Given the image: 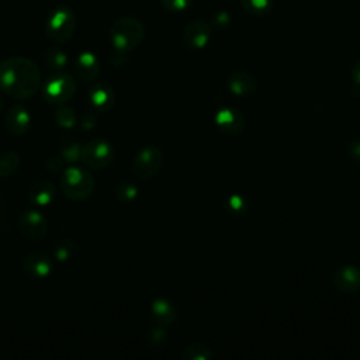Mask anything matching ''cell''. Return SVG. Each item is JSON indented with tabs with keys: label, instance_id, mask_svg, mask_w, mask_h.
Wrapping results in <instances>:
<instances>
[{
	"label": "cell",
	"instance_id": "cell-1",
	"mask_svg": "<svg viewBox=\"0 0 360 360\" xmlns=\"http://www.w3.org/2000/svg\"><path fill=\"white\" fill-rule=\"evenodd\" d=\"M41 87L38 65L25 56H10L0 62V89L15 100H28Z\"/></svg>",
	"mask_w": 360,
	"mask_h": 360
},
{
	"label": "cell",
	"instance_id": "cell-12",
	"mask_svg": "<svg viewBox=\"0 0 360 360\" xmlns=\"http://www.w3.org/2000/svg\"><path fill=\"white\" fill-rule=\"evenodd\" d=\"M31 121L32 118L30 111L21 104L13 105L4 115L6 129L14 136L24 135L30 129Z\"/></svg>",
	"mask_w": 360,
	"mask_h": 360
},
{
	"label": "cell",
	"instance_id": "cell-28",
	"mask_svg": "<svg viewBox=\"0 0 360 360\" xmlns=\"http://www.w3.org/2000/svg\"><path fill=\"white\" fill-rule=\"evenodd\" d=\"M65 159L59 155V156H49L45 160V167L49 173L56 174V173H62L65 170Z\"/></svg>",
	"mask_w": 360,
	"mask_h": 360
},
{
	"label": "cell",
	"instance_id": "cell-19",
	"mask_svg": "<svg viewBox=\"0 0 360 360\" xmlns=\"http://www.w3.org/2000/svg\"><path fill=\"white\" fill-rule=\"evenodd\" d=\"M59 155L68 163H76L82 156V145L70 136H62L59 141Z\"/></svg>",
	"mask_w": 360,
	"mask_h": 360
},
{
	"label": "cell",
	"instance_id": "cell-22",
	"mask_svg": "<svg viewBox=\"0 0 360 360\" xmlns=\"http://www.w3.org/2000/svg\"><path fill=\"white\" fill-rule=\"evenodd\" d=\"M242 8L255 17L267 15L274 6V0H239Z\"/></svg>",
	"mask_w": 360,
	"mask_h": 360
},
{
	"label": "cell",
	"instance_id": "cell-24",
	"mask_svg": "<svg viewBox=\"0 0 360 360\" xmlns=\"http://www.w3.org/2000/svg\"><path fill=\"white\" fill-rule=\"evenodd\" d=\"M136 194H138V188L136 186L129 181V180H122L120 181L115 188H114V198L118 201V202H122V204H127V202H131L136 198Z\"/></svg>",
	"mask_w": 360,
	"mask_h": 360
},
{
	"label": "cell",
	"instance_id": "cell-6",
	"mask_svg": "<svg viewBox=\"0 0 360 360\" xmlns=\"http://www.w3.org/2000/svg\"><path fill=\"white\" fill-rule=\"evenodd\" d=\"M163 166V153L155 145L143 146L134 158L132 172L139 180L153 179Z\"/></svg>",
	"mask_w": 360,
	"mask_h": 360
},
{
	"label": "cell",
	"instance_id": "cell-31",
	"mask_svg": "<svg viewBox=\"0 0 360 360\" xmlns=\"http://www.w3.org/2000/svg\"><path fill=\"white\" fill-rule=\"evenodd\" d=\"M349 153L350 156L354 159V160H359L360 162V138L353 141L349 146Z\"/></svg>",
	"mask_w": 360,
	"mask_h": 360
},
{
	"label": "cell",
	"instance_id": "cell-11",
	"mask_svg": "<svg viewBox=\"0 0 360 360\" xmlns=\"http://www.w3.org/2000/svg\"><path fill=\"white\" fill-rule=\"evenodd\" d=\"M211 38V27L204 20H193L183 31V41L191 49H202Z\"/></svg>",
	"mask_w": 360,
	"mask_h": 360
},
{
	"label": "cell",
	"instance_id": "cell-21",
	"mask_svg": "<svg viewBox=\"0 0 360 360\" xmlns=\"http://www.w3.org/2000/svg\"><path fill=\"white\" fill-rule=\"evenodd\" d=\"M21 163V158L15 150H6L0 153V177L6 179L13 176Z\"/></svg>",
	"mask_w": 360,
	"mask_h": 360
},
{
	"label": "cell",
	"instance_id": "cell-34",
	"mask_svg": "<svg viewBox=\"0 0 360 360\" xmlns=\"http://www.w3.org/2000/svg\"><path fill=\"white\" fill-rule=\"evenodd\" d=\"M0 110H1V98H0Z\"/></svg>",
	"mask_w": 360,
	"mask_h": 360
},
{
	"label": "cell",
	"instance_id": "cell-29",
	"mask_svg": "<svg viewBox=\"0 0 360 360\" xmlns=\"http://www.w3.org/2000/svg\"><path fill=\"white\" fill-rule=\"evenodd\" d=\"M97 124V115L94 111H86L80 115L79 125L83 131H91Z\"/></svg>",
	"mask_w": 360,
	"mask_h": 360
},
{
	"label": "cell",
	"instance_id": "cell-20",
	"mask_svg": "<svg viewBox=\"0 0 360 360\" xmlns=\"http://www.w3.org/2000/svg\"><path fill=\"white\" fill-rule=\"evenodd\" d=\"M69 56L65 52V49H62L60 46H52L46 51L45 56H44V62L48 68V70L51 72H62L65 69V66L68 65Z\"/></svg>",
	"mask_w": 360,
	"mask_h": 360
},
{
	"label": "cell",
	"instance_id": "cell-14",
	"mask_svg": "<svg viewBox=\"0 0 360 360\" xmlns=\"http://www.w3.org/2000/svg\"><path fill=\"white\" fill-rule=\"evenodd\" d=\"M89 101L91 104V107L97 111H107L112 107L114 104V90L111 86H108L104 82H98L94 83L89 93H87Z\"/></svg>",
	"mask_w": 360,
	"mask_h": 360
},
{
	"label": "cell",
	"instance_id": "cell-7",
	"mask_svg": "<svg viewBox=\"0 0 360 360\" xmlns=\"http://www.w3.org/2000/svg\"><path fill=\"white\" fill-rule=\"evenodd\" d=\"M80 160L90 169H104L114 160V148L105 139H91L82 146Z\"/></svg>",
	"mask_w": 360,
	"mask_h": 360
},
{
	"label": "cell",
	"instance_id": "cell-33",
	"mask_svg": "<svg viewBox=\"0 0 360 360\" xmlns=\"http://www.w3.org/2000/svg\"><path fill=\"white\" fill-rule=\"evenodd\" d=\"M229 204H231V207L235 210V208L242 207V205H243V201H242L239 197H232L231 201H229Z\"/></svg>",
	"mask_w": 360,
	"mask_h": 360
},
{
	"label": "cell",
	"instance_id": "cell-9",
	"mask_svg": "<svg viewBox=\"0 0 360 360\" xmlns=\"http://www.w3.org/2000/svg\"><path fill=\"white\" fill-rule=\"evenodd\" d=\"M52 269L53 260L45 252H32L22 260V273L32 280L46 278Z\"/></svg>",
	"mask_w": 360,
	"mask_h": 360
},
{
	"label": "cell",
	"instance_id": "cell-30",
	"mask_svg": "<svg viewBox=\"0 0 360 360\" xmlns=\"http://www.w3.org/2000/svg\"><path fill=\"white\" fill-rule=\"evenodd\" d=\"M212 21H214V25H215V27L225 28V27H228V24L231 22V15H229L226 11H219V13H217V14L212 17Z\"/></svg>",
	"mask_w": 360,
	"mask_h": 360
},
{
	"label": "cell",
	"instance_id": "cell-8",
	"mask_svg": "<svg viewBox=\"0 0 360 360\" xmlns=\"http://www.w3.org/2000/svg\"><path fill=\"white\" fill-rule=\"evenodd\" d=\"M18 226L22 236L31 242H39L48 233V221L37 210L24 211L18 218Z\"/></svg>",
	"mask_w": 360,
	"mask_h": 360
},
{
	"label": "cell",
	"instance_id": "cell-32",
	"mask_svg": "<svg viewBox=\"0 0 360 360\" xmlns=\"http://www.w3.org/2000/svg\"><path fill=\"white\" fill-rule=\"evenodd\" d=\"M352 77H353L354 83H357L360 86V59L352 68Z\"/></svg>",
	"mask_w": 360,
	"mask_h": 360
},
{
	"label": "cell",
	"instance_id": "cell-16",
	"mask_svg": "<svg viewBox=\"0 0 360 360\" xmlns=\"http://www.w3.org/2000/svg\"><path fill=\"white\" fill-rule=\"evenodd\" d=\"M56 197L55 184L49 180H39L32 184L28 191V200L37 207H46L53 202Z\"/></svg>",
	"mask_w": 360,
	"mask_h": 360
},
{
	"label": "cell",
	"instance_id": "cell-27",
	"mask_svg": "<svg viewBox=\"0 0 360 360\" xmlns=\"http://www.w3.org/2000/svg\"><path fill=\"white\" fill-rule=\"evenodd\" d=\"M160 6L172 13H180L187 10L194 0H159Z\"/></svg>",
	"mask_w": 360,
	"mask_h": 360
},
{
	"label": "cell",
	"instance_id": "cell-13",
	"mask_svg": "<svg viewBox=\"0 0 360 360\" xmlns=\"http://www.w3.org/2000/svg\"><path fill=\"white\" fill-rule=\"evenodd\" d=\"M75 73L82 82H93L100 73V60L91 51H83L76 56Z\"/></svg>",
	"mask_w": 360,
	"mask_h": 360
},
{
	"label": "cell",
	"instance_id": "cell-4",
	"mask_svg": "<svg viewBox=\"0 0 360 360\" xmlns=\"http://www.w3.org/2000/svg\"><path fill=\"white\" fill-rule=\"evenodd\" d=\"M75 30L76 15L75 11L66 4L55 6L45 18V34L56 44L68 42L73 37Z\"/></svg>",
	"mask_w": 360,
	"mask_h": 360
},
{
	"label": "cell",
	"instance_id": "cell-25",
	"mask_svg": "<svg viewBox=\"0 0 360 360\" xmlns=\"http://www.w3.org/2000/svg\"><path fill=\"white\" fill-rule=\"evenodd\" d=\"M75 252H76V242L72 238H65L55 245L53 259H56V262L59 263H65L72 259Z\"/></svg>",
	"mask_w": 360,
	"mask_h": 360
},
{
	"label": "cell",
	"instance_id": "cell-23",
	"mask_svg": "<svg viewBox=\"0 0 360 360\" xmlns=\"http://www.w3.org/2000/svg\"><path fill=\"white\" fill-rule=\"evenodd\" d=\"M77 114L76 111L66 104H59V107L55 110V121L60 128L72 129L77 124Z\"/></svg>",
	"mask_w": 360,
	"mask_h": 360
},
{
	"label": "cell",
	"instance_id": "cell-15",
	"mask_svg": "<svg viewBox=\"0 0 360 360\" xmlns=\"http://www.w3.org/2000/svg\"><path fill=\"white\" fill-rule=\"evenodd\" d=\"M228 89L236 94V96H252L257 90V82L256 79L243 70H236L229 75L228 80Z\"/></svg>",
	"mask_w": 360,
	"mask_h": 360
},
{
	"label": "cell",
	"instance_id": "cell-3",
	"mask_svg": "<svg viewBox=\"0 0 360 360\" xmlns=\"http://www.w3.org/2000/svg\"><path fill=\"white\" fill-rule=\"evenodd\" d=\"M59 187L66 198L72 201H84L94 193L96 181L87 169L70 166L62 172Z\"/></svg>",
	"mask_w": 360,
	"mask_h": 360
},
{
	"label": "cell",
	"instance_id": "cell-17",
	"mask_svg": "<svg viewBox=\"0 0 360 360\" xmlns=\"http://www.w3.org/2000/svg\"><path fill=\"white\" fill-rule=\"evenodd\" d=\"M217 124L226 134H239L243 129V117L238 110L222 108L217 112Z\"/></svg>",
	"mask_w": 360,
	"mask_h": 360
},
{
	"label": "cell",
	"instance_id": "cell-18",
	"mask_svg": "<svg viewBox=\"0 0 360 360\" xmlns=\"http://www.w3.org/2000/svg\"><path fill=\"white\" fill-rule=\"evenodd\" d=\"M150 312H152V318L155 319V322H158L162 326H165L167 323H172L174 321V316H176V311H174L173 305L170 302H167L166 300H163V298L155 300L152 302Z\"/></svg>",
	"mask_w": 360,
	"mask_h": 360
},
{
	"label": "cell",
	"instance_id": "cell-26",
	"mask_svg": "<svg viewBox=\"0 0 360 360\" xmlns=\"http://www.w3.org/2000/svg\"><path fill=\"white\" fill-rule=\"evenodd\" d=\"M211 357V349L204 343H193L181 352L183 360H210Z\"/></svg>",
	"mask_w": 360,
	"mask_h": 360
},
{
	"label": "cell",
	"instance_id": "cell-5",
	"mask_svg": "<svg viewBox=\"0 0 360 360\" xmlns=\"http://www.w3.org/2000/svg\"><path fill=\"white\" fill-rule=\"evenodd\" d=\"M76 91V79L66 72L52 73L42 86V96L51 104L68 103Z\"/></svg>",
	"mask_w": 360,
	"mask_h": 360
},
{
	"label": "cell",
	"instance_id": "cell-2",
	"mask_svg": "<svg viewBox=\"0 0 360 360\" xmlns=\"http://www.w3.org/2000/svg\"><path fill=\"white\" fill-rule=\"evenodd\" d=\"M108 37L114 49L128 53L138 48L143 41L145 25L136 17H120L111 24Z\"/></svg>",
	"mask_w": 360,
	"mask_h": 360
},
{
	"label": "cell",
	"instance_id": "cell-10",
	"mask_svg": "<svg viewBox=\"0 0 360 360\" xmlns=\"http://www.w3.org/2000/svg\"><path fill=\"white\" fill-rule=\"evenodd\" d=\"M332 284L343 294H354L360 291V267L353 264L340 266L332 276Z\"/></svg>",
	"mask_w": 360,
	"mask_h": 360
}]
</instances>
